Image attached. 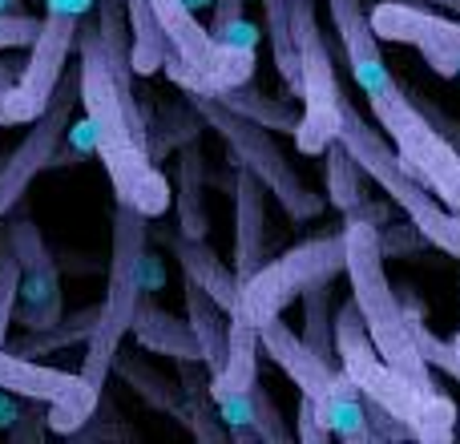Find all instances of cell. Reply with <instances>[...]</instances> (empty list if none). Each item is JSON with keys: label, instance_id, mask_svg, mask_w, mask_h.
<instances>
[{"label": "cell", "instance_id": "6da1fadb", "mask_svg": "<svg viewBox=\"0 0 460 444\" xmlns=\"http://www.w3.org/2000/svg\"><path fill=\"white\" fill-rule=\"evenodd\" d=\"M77 89L81 110L93 129V150L110 174L113 199L121 207L142 210L146 218H162L174 207V186L154 166L150 134H146L142 110L134 97L121 93L118 77L110 73L97 40L85 29H77Z\"/></svg>", "mask_w": 460, "mask_h": 444}, {"label": "cell", "instance_id": "7a4b0ae2", "mask_svg": "<svg viewBox=\"0 0 460 444\" xmlns=\"http://www.w3.org/2000/svg\"><path fill=\"white\" fill-rule=\"evenodd\" d=\"M343 275L351 287V303H356L364 332L372 335L376 351L388 360L396 372H404L412 384L432 388L437 376L432 364L424 360L420 343H416L412 319L400 295L392 291L388 267H384V246H380V226L372 222L367 207L343 215Z\"/></svg>", "mask_w": 460, "mask_h": 444}, {"label": "cell", "instance_id": "3957f363", "mask_svg": "<svg viewBox=\"0 0 460 444\" xmlns=\"http://www.w3.org/2000/svg\"><path fill=\"white\" fill-rule=\"evenodd\" d=\"M335 360L351 376V384L364 392V400H372L384 413L396 416L412 440H429V444L456 440V421H460L456 400H448L437 384L424 388V384L408 380L404 372H396L376 351L372 335L364 332V319H359L351 299L343 307H335Z\"/></svg>", "mask_w": 460, "mask_h": 444}, {"label": "cell", "instance_id": "277c9868", "mask_svg": "<svg viewBox=\"0 0 460 444\" xmlns=\"http://www.w3.org/2000/svg\"><path fill=\"white\" fill-rule=\"evenodd\" d=\"M335 142L348 146V154L364 166V174L388 194L392 207L404 210V218L420 230L424 243L445 251L448 259H460V210L448 207L445 199H437L416 174H408V166L400 162L388 134L376 121H367L348 97H343V118H340V138Z\"/></svg>", "mask_w": 460, "mask_h": 444}, {"label": "cell", "instance_id": "5b68a950", "mask_svg": "<svg viewBox=\"0 0 460 444\" xmlns=\"http://www.w3.org/2000/svg\"><path fill=\"white\" fill-rule=\"evenodd\" d=\"M259 343L275 368H283V376L299 388V396H307L319 408V416L327 421L332 437L348 444H367L372 440V424H367V400L364 392L351 384V376L343 372V364L335 356L315 351L303 335H295V327L283 324V315H275L270 324L259 327Z\"/></svg>", "mask_w": 460, "mask_h": 444}, {"label": "cell", "instance_id": "8992f818", "mask_svg": "<svg viewBox=\"0 0 460 444\" xmlns=\"http://www.w3.org/2000/svg\"><path fill=\"white\" fill-rule=\"evenodd\" d=\"M186 102H190L194 118H202V126L215 129V134L223 138L230 162L251 170V174L267 186L270 202H279V210H283L291 222H315L327 210V199L303 182V174L291 166V158L283 154V146L275 142V134H270L267 126L226 110V105L215 102V97L186 93Z\"/></svg>", "mask_w": 460, "mask_h": 444}, {"label": "cell", "instance_id": "52a82bcc", "mask_svg": "<svg viewBox=\"0 0 460 444\" xmlns=\"http://www.w3.org/2000/svg\"><path fill=\"white\" fill-rule=\"evenodd\" d=\"M162 32H166V77L182 93L223 97L226 89L246 85L254 77V49L226 45L199 21L190 0H150Z\"/></svg>", "mask_w": 460, "mask_h": 444}, {"label": "cell", "instance_id": "ba28073f", "mask_svg": "<svg viewBox=\"0 0 460 444\" xmlns=\"http://www.w3.org/2000/svg\"><path fill=\"white\" fill-rule=\"evenodd\" d=\"M367 110H372L376 126L388 134V142L396 146L408 174H416L437 199H445L448 207L460 210V150H456L460 134L456 129L448 121H440V113H432L429 105H416L400 85L367 97Z\"/></svg>", "mask_w": 460, "mask_h": 444}, {"label": "cell", "instance_id": "9c48e42d", "mask_svg": "<svg viewBox=\"0 0 460 444\" xmlns=\"http://www.w3.org/2000/svg\"><path fill=\"white\" fill-rule=\"evenodd\" d=\"M335 275H343V230L307 238V243L267 259L251 279L238 283V303L230 315L251 327H262L275 315H283L307 287L332 283Z\"/></svg>", "mask_w": 460, "mask_h": 444}, {"label": "cell", "instance_id": "30bf717a", "mask_svg": "<svg viewBox=\"0 0 460 444\" xmlns=\"http://www.w3.org/2000/svg\"><path fill=\"white\" fill-rule=\"evenodd\" d=\"M295 16V37H299V61H303V113L295 126V150L315 158L340 138V118H343V89L340 73H335V57L327 45L323 29L315 21V0H291Z\"/></svg>", "mask_w": 460, "mask_h": 444}, {"label": "cell", "instance_id": "8fae6325", "mask_svg": "<svg viewBox=\"0 0 460 444\" xmlns=\"http://www.w3.org/2000/svg\"><path fill=\"white\" fill-rule=\"evenodd\" d=\"M0 392L45 404L49 429L61 437H77L102 408V388H93L81 372H61L13 348H0Z\"/></svg>", "mask_w": 460, "mask_h": 444}, {"label": "cell", "instance_id": "7c38bea8", "mask_svg": "<svg viewBox=\"0 0 460 444\" xmlns=\"http://www.w3.org/2000/svg\"><path fill=\"white\" fill-rule=\"evenodd\" d=\"M77 29H81V16L45 13L37 40L29 45V57L16 69V81L0 97V126H29L32 118L45 113V105L53 102L57 85L65 77L69 53L77 49Z\"/></svg>", "mask_w": 460, "mask_h": 444}, {"label": "cell", "instance_id": "4fadbf2b", "mask_svg": "<svg viewBox=\"0 0 460 444\" xmlns=\"http://www.w3.org/2000/svg\"><path fill=\"white\" fill-rule=\"evenodd\" d=\"M77 105H81L77 73H69V77H61V85H57L53 102L45 105V113L29 121V134H24L21 142L8 150V158L0 162V218H4L13 207H21V199L29 194L32 178L45 174V170L57 162V146H61Z\"/></svg>", "mask_w": 460, "mask_h": 444}, {"label": "cell", "instance_id": "5bb4252c", "mask_svg": "<svg viewBox=\"0 0 460 444\" xmlns=\"http://www.w3.org/2000/svg\"><path fill=\"white\" fill-rule=\"evenodd\" d=\"M0 235L8 238L16 262H21V299H16V315L29 332L40 327H53L65 315V295H61V267H57V254L49 251L45 235L29 215L21 210H8Z\"/></svg>", "mask_w": 460, "mask_h": 444}, {"label": "cell", "instance_id": "9a60e30c", "mask_svg": "<svg viewBox=\"0 0 460 444\" xmlns=\"http://www.w3.org/2000/svg\"><path fill=\"white\" fill-rule=\"evenodd\" d=\"M372 29L380 40L416 49L440 77L460 73V21H448L412 0H380L372 8Z\"/></svg>", "mask_w": 460, "mask_h": 444}, {"label": "cell", "instance_id": "2e32d148", "mask_svg": "<svg viewBox=\"0 0 460 444\" xmlns=\"http://www.w3.org/2000/svg\"><path fill=\"white\" fill-rule=\"evenodd\" d=\"M150 222L142 210L121 207L113 210V251L105 271V315L118 327L134 324V311L146 295V246H150Z\"/></svg>", "mask_w": 460, "mask_h": 444}, {"label": "cell", "instance_id": "e0dca14e", "mask_svg": "<svg viewBox=\"0 0 460 444\" xmlns=\"http://www.w3.org/2000/svg\"><path fill=\"white\" fill-rule=\"evenodd\" d=\"M327 13H332L335 37L343 45V57H348V69L356 77L359 93L376 97L396 85V77H392L388 61L380 53V37L372 29V13L364 8V0H327Z\"/></svg>", "mask_w": 460, "mask_h": 444}, {"label": "cell", "instance_id": "ac0fdd59", "mask_svg": "<svg viewBox=\"0 0 460 444\" xmlns=\"http://www.w3.org/2000/svg\"><path fill=\"white\" fill-rule=\"evenodd\" d=\"M267 186L251 170L234 166V267L238 283L251 279L267 262V238H270V215H267Z\"/></svg>", "mask_w": 460, "mask_h": 444}, {"label": "cell", "instance_id": "d6986e66", "mask_svg": "<svg viewBox=\"0 0 460 444\" xmlns=\"http://www.w3.org/2000/svg\"><path fill=\"white\" fill-rule=\"evenodd\" d=\"M158 238H162V246L170 251V259L178 262L182 279L199 283L210 299H218L226 311H234V303H238V275H234V267H226V262L218 259L215 246H210L207 238H190V235H182L178 226L158 230Z\"/></svg>", "mask_w": 460, "mask_h": 444}, {"label": "cell", "instance_id": "ffe728a7", "mask_svg": "<svg viewBox=\"0 0 460 444\" xmlns=\"http://www.w3.org/2000/svg\"><path fill=\"white\" fill-rule=\"evenodd\" d=\"M129 335L137 340L142 351H154V356H166L178 360V364H202V348H199V335L190 332V324L170 311H162L158 303H150L142 295L134 311V324H129Z\"/></svg>", "mask_w": 460, "mask_h": 444}, {"label": "cell", "instance_id": "44dd1931", "mask_svg": "<svg viewBox=\"0 0 460 444\" xmlns=\"http://www.w3.org/2000/svg\"><path fill=\"white\" fill-rule=\"evenodd\" d=\"M113 372H118L121 384H126L134 396H142L154 413L170 416V421H178L186 429V421H190V413H186V392L178 388L174 380H166L158 368H150L142 356H134V351H118Z\"/></svg>", "mask_w": 460, "mask_h": 444}, {"label": "cell", "instance_id": "7402d4cb", "mask_svg": "<svg viewBox=\"0 0 460 444\" xmlns=\"http://www.w3.org/2000/svg\"><path fill=\"white\" fill-rule=\"evenodd\" d=\"M259 327L243 324V319L230 315V327H226V356H223V368L210 376V396H223V392H251L259 384Z\"/></svg>", "mask_w": 460, "mask_h": 444}, {"label": "cell", "instance_id": "603a6c76", "mask_svg": "<svg viewBox=\"0 0 460 444\" xmlns=\"http://www.w3.org/2000/svg\"><path fill=\"white\" fill-rule=\"evenodd\" d=\"M182 295H186V324L190 332L199 335V348H202V368L207 376H215L223 368L226 356V327H230V311L218 299H210L199 283L182 279Z\"/></svg>", "mask_w": 460, "mask_h": 444}, {"label": "cell", "instance_id": "cb8c5ba5", "mask_svg": "<svg viewBox=\"0 0 460 444\" xmlns=\"http://www.w3.org/2000/svg\"><path fill=\"white\" fill-rule=\"evenodd\" d=\"M174 210H178V230L190 238H207L210 218H207V162H202V146L186 142L178 154V194H174Z\"/></svg>", "mask_w": 460, "mask_h": 444}, {"label": "cell", "instance_id": "d4e9b609", "mask_svg": "<svg viewBox=\"0 0 460 444\" xmlns=\"http://www.w3.org/2000/svg\"><path fill=\"white\" fill-rule=\"evenodd\" d=\"M262 32H267L270 57H275V69H279V77H283L287 93L299 97L303 93V61H299V37H295L291 0H262Z\"/></svg>", "mask_w": 460, "mask_h": 444}, {"label": "cell", "instance_id": "484cf974", "mask_svg": "<svg viewBox=\"0 0 460 444\" xmlns=\"http://www.w3.org/2000/svg\"><path fill=\"white\" fill-rule=\"evenodd\" d=\"M126 16H129V65L137 77H150L166 65V32H162L158 16H154L150 0H126Z\"/></svg>", "mask_w": 460, "mask_h": 444}, {"label": "cell", "instance_id": "4316f807", "mask_svg": "<svg viewBox=\"0 0 460 444\" xmlns=\"http://www.w3.org/2000/svg\"><path fill=\"white\" fill-rule=\"evenodd\" d=\"M323 154H327V166H323L327 207H335L340 215H351V210L364 207V182H372V178L364 174V166L351 158L343 142H332Z\"/></svg>", "mask_w": 460, "mask_h": 444}, {"label": "cell", "instance_id": "83f0119b", "mask_svg": "<svg viewBox=\"0 0 460 444\" xmlns=\"http://www.w3.org/2000/svg\"><path fill=\"white\" fill-rule=\"evenodd\" d=\"M105 303H93V307L85 311H73V315H61L53 327H40V332H29L24 340H16L13 351H21V356H49V351H65L69 343H85L89 332H93V324L102 319Z\"/></svg>", "mask_w": 460, "mask_h": 444}, {"label": "cell", "instance_id": "f1b7e54d", "mask_svg": "<svg viewBox=\"0 0 460 444\" xmlns=\"http://www.w3.org/2000/svg\"><path fill=\"white\" fill-rule=\"evenodd\" d=\"M215 102H223L226 110L243 113V118L259 121V126H267V129H279V134H295V126H299V113H295L291 105L262 97L259 89H251V81H246V85L226 89V93H223V97H215Z\"/></svg>", "mask_w": 460, "mask_h": 444}, {"label": "cell", "instance_id": "f546056e", "mask_svg": "<svg viewBox=\"0 0 460 444\" xmlns=\"http://www.w3.org/2000/svg\"><path fill=\"white\" fill-rule=\"evenodd\" d=\"M105 303V299H102ZM126 327H118L110 315L102 311V319L93 324V332H89L85 340V364H81V376H85L93 388H105V380H110L113 372V360H118L121 351V340H126Z\"/></svg>", "mask_w": 460, "mask_h": 444}, {"label": "cell", "instance_id": "4dcf8cb0", "mask_svg": "<svg viewBox=\"0 0 460 444\" xmlns=\"http://www.w3.org/2000/svg\"><path fill=\"white\" fill-rule=\"evenodd\" d=\"M303 299V340L323 356H335V307H332V283H315L299 295Z\"/></svg>", "mask_w": 460, "mask_h": 444}, {"label": "cell", "instance_id": "1f68e13d", "mask_svg": "<svg viewBox=\"0 0 460 444\" xmlns=\"http://www.w3.org/2000/svg\"><path fill=\"white\" fill-rule=\"evenodd\" d=\"M408 319H412L416 343H420L424 360L432 364V372H445L448 380H456V384H460V351H456L448 340H440V335L420 319V311H416V307H408Z\"/></svg>", "mask_w": 460, "mask_h": 444}, {"label": "cell", "instance_id": "d6a6232c", "mask_svg": "<svg viewBox=\"0 0 460 444\" xmlns=\"http://www.w3.org/2000/svg\"><path fill=\"white\" fill-rule=\"evenodd\" d=\"M16 299H21V262H16L8 238L0 235V348H4L8 324L16 315Z\"/></svg>", "mask_w": 460, "mask_h": 444}, {"label": "cell", "instance_id": "836d02e7", "mask_svg": "<svg viewBox=\"0 0 460 444\" xmlns=\"http://www.w3.org/2000/svg\"><path fill=\"white\" fill-rule=\"evenodd\" d=\"M254 440H295V429H287V421L279 416L275 400L262 392V384H254V424H251Z\"/></svg>", "mask_w": 460, "mask_h": 444}, {"label": "cell", "instance_id": "e575fe53", "mask_svg": "<svg viewBox=\"0 0 460 444\" xmlns=\"http://www.w3.org/2000/svg\"><path fill=\"white\" fill-rule=\"evenodd\" d=\"M45 16H29V13H0V53L8 49H29L40 32Z\"/></svg>", "mask_w": 460, "mask_h": 444}, {"label": "cell", "instance_id": "d590c367", "mask_svg": "<svg viewBox=\"0 0 460 444\" xmlns=\"http://www.w3.org/2000/svg\"><path fill=\"white\" fill-rule=\"evenodd\" d=\"M295 440H307V444L332 440V429H327V421L319 416V408L307 396L299 400V413H295Z\"/></svg>", "mask_w": 460, "mask_h": 444}, {"label": "cell", "instance_id": "8d00e7d4", "mask_svg": "<svg viewBox=\"0 0 460 444\" xmlns=\"http://www.w3.org/2000/svg\"><path fill=\"white\" fill-rule=\"evenodd\" d=\"M243 8H246V0H215V21H210V32H215L218 40H226L230 29L243 21Z\"/></svg>", "mask_w": 460, "mask_h": 444}, {"label": "cell", "instance_id": "74e56055", "mask_svg": "<svg viewBox=\"0 0 460 444\" xmlns=\"http://www.w3.org/2000/svg\"><path fill=\"white\" fill-rule=\"evenodd\" d=\"M93 8V0H45V13H69V16H85Z\"/></svg>", "mask_w": 460, "mask_h": 444}, {"label": "cell", "instance_id": "f35d334b", "mask_svg": "<svg viewBox=\"0 0 460 444\" xmlns=\"http://www.w3.org/2000/svg\"><path fill=\"white\" fill-rule=\"evenodd\" d=\"M0 13H21V0H0Z\"/></svg>", "mask_w": 460, "mask_h": 444}, {"label": "cell", "instance_id": "ab89813d", "mask_svg": "<svg viewBox=\"0 0 460 444\" xmlns=\"http://www.w3.org/2000/svg\"><path fill=\"white\" fill-rule=\"evenodd\" d=\"M448 343H453V348L460 351V332H456V335H448Z\"/></svg>", "mask_w": 460, "mask_h": 444}]
</instances>
